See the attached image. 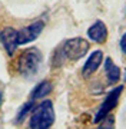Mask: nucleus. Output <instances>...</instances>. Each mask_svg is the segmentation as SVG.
Masks as SVG:
<instances>
[{
	"instance_id": "nucleus-1",
	"label": "nucleus",
	"mask_w": 126,
	"mask_h": 129,
	"mask_svg": "<svg viewBox=\"0 0 126 129\" xmlns=\"http://www.w3.org/2000/svg\"><path fill=\"white\" fill-rule=\"evenodd\" d=\"M89 47H90L89 42L83 37L67 39L55 50L52 63H53V66H62L67 60H70V62L79 60L89 52Z\"/></svg>"
},
{
	"instance_id": "nucleus-2",
	"label": "nucleus",
	"mask_w": 126,
	"mask_h": 129,
	"mask_svg": "<svg viewBox=\"0 0 126 129\" xmlns=\"http://www.w3.org/2000/svg\"><path fill=\"white\" fill-rule=\"evenodd\" d=\"M56 115H55V108L52 101L40 102L37 106L33 108L30 113V120H29V128L30 129H50L55 123Z\"/></svg>"
},
{
	"instance_id": "nucleus-3",
	"label": "nucleus",
	"mask_w": 126,
	"mask_h": 129,
	"mask_svg": "<svg viewBox=\"0 0 126 129\" xmlns=\"http://www.w3.org/2000/svg\"><path fill=\"white\" fill-rule=\"evenodd\" d=\"M43 62V55L37 47H30L22 52V55L17 57L16 69L24 78H32L39 72Z\"/></svg>"
},
{
	"instance_id": "nucleus-4",
	"label": "nucleus",
	"mask_w": 126,
	"mask_h": 129,
	"mask_svg": "<svg viewBox=\"0 0 126 129\" xmlns=\"http://www.w3.org/2000/svg\"><path fill=\"white\" fill-rule=\"evenodd\" d=\"M122 92H123V86H116L115 89H112L110 92L107 93L106 98H105V101L102 102V105L99 106L98 112H96V115H95V118H93L95 123H99V122L103 120L107 115L112 113V111L117 106V103H119Z\"/></svg>"
},
{
	"instance_id": "nucleus-5",
	"label": "nucleus",
	"mask_w": 126,
	"mask_h": 129,
	"mask_svg": "<svg viewBox=\"0 0 126 129\" xmlns=\"http://www.w3.org/2000/svg\"><path fill=\"white\" fill-rule=\"evenodd\" d=\"M45 29V22L43 20H36L29 26H24L20 30H17V43L19 46L27 45L30 42H34L40 36V33Z\"/></svg>"
},
{
	"instance_id": "nucleus-6",
	"label": "nucleus",
	"mask_w": 126,
	"mask_h": 129,
	"mask_svg": "<svg viewBox=\"0 0 126 129\" xmlns=\"http://www.w3.org/2000/svg\"><path fill=\"white\" fill-rule=\"evenodd\" d=\"M0 42L5 47V50L7 52L9 56H13L16 49L19 47L17 43V30L13 27H5L0 32Z\"/></svg>"
},
{
	"instance_id": "nucleus-7",
	"label": "nucleus",
	"mask_w": 126,
	"mask_h": 129,
	"mask_svg": "<svg viewBox=\"0 0 126 129\" xmlns=\"http://www.w3.org/2000/svg\"><path fill=\"white\" fill-rule=\"evenodd\" d=\"M103 63V52L102 50H95L92 52L89 57L86 59L83 68H82V75L85 78H89L100 68V64Z\"/></svg>"
},
{
	"instance_id": "nucleus-8",
	"label": "nucleus",
	"mask_w": 126,
	"mask_h": 129,
	"mask_svg": "<svg viewBox=\"0 0 126 129\" xmlns=\"http://www.w3.org/2000/svg\"><path fill=\"white\" fill-rule=\"evenodd\" d=\"M88 37L95 43H105L107 39V27L102 20H96L90 27L88 29Z\"/></svg>"
},
{
	"instance_id": "nucleus-9",
	"label": "nucleus",
	"mask_w": 126,
	"mask_h": 129,
	"mask_svg": "<svg viewBox=\"0 0 126 129\" xmlns=\"http://www.w3.org/2000/svg\"><path fill=\"white\" fill-rule=\"evenodd\" d=\"M105 73H106V79L109 85H116L120 79V69L117 64H115V62L110 57L105 59Z\"/></svg>"
},
{
	"instance_id": "nucleus-10",
	"label": "nucleus",
	"mask_w": 126,
	"mask_h": 129,
	"mask_svg": "<svg viewBox=\"0 0 126 129\" xmlns=\"http://www.w3.org/2000/svg\"><path fill=\"white\" fill-rule=\"evenodd\" d=\"M52 90H53V85H52L50 80H42L33 88L32 93H30V101L34 102L37 99H43L47 95H50Z\"/></svg>"
},
{
	"instance_id": "nucleus-11",
	"label": "nucleus",
	"mask_w": 126,
	"mask_h": 129,
	"mask_svg": "<svg viewBox=\"0 0 126 129\" xmlns=\"http://www.w3.org/2000/svg\"><path fill=\"white\" fill-rule=\"evenodd\" d=\"M33 108H34V103H33V101L26 102V103H24V105L19 109L17 115H16V118H14V122H16V123H22V122L24 120V118H26L29 113H32Z\"/></svg>"
},
{
	"instance_id": "nucleus-12",
	"label": "nucleus",
	"mask_w": 126,
	"mask_h": 129,
	"mask_svg": "<svg viewBox=\"0 0 126 129\" xmlns=\"http://www.w3.org/2000/svg\"><path fill=\"white\" fill-rule=\"evenodd\" d=\"M115 126H116V123H115V116L110 113V115H107L103 120L99 122L98 129H115Z\"/></svg>"
},
{
	"instance_id": "nucleus-13",
	"label": "nucleus",
	"mask_w": 126,
	"mask_h": 129,
	"mask_svg": "<svg viewBox=\"0 0 126 129\" xmlns=\"http://www.w3.org/2000/svg\"><path fill=\"white\" fill-rule=\"evenodd\" d=\"M120 49L126 55V33H123V36L120 37Z\"/></svg>"
},
{
	"instance_id": "nucleus-14",
	"label": "nucleus",
	"mask_w": 126,
	"mask_h": 129,
	"mask_svg": "<svg viewBox=\"0 0 126 129\" xmlns=\"http://www.w3.org/2000/svg\"><path fill=\"white\" fill-rule=\"evenodd\" d=\"M0 105H2V93H0Z\"/></svg>"
}]
</instances>
